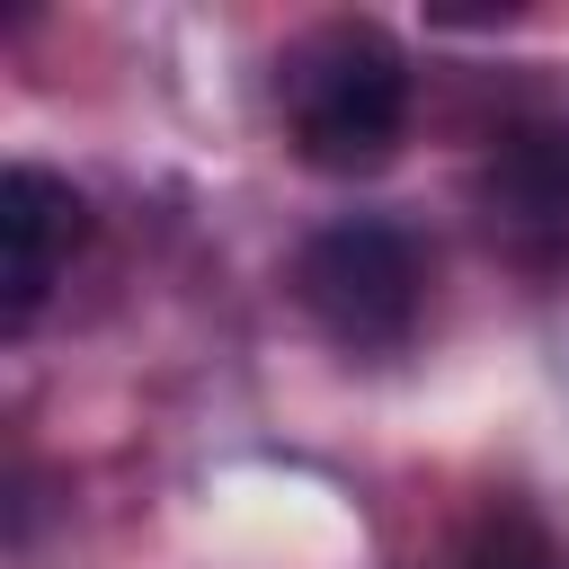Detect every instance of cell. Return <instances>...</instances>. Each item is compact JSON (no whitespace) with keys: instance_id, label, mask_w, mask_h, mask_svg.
Returning a JSON list of instances; mask_svg holds the SVG:
<instances>
[{"instance_id":"cell-4","label":"cell","mask_w":569,"mask_h":569,"mask_svg":"<svg viewBox=\"0 0 569 569\" xmlns=\"http://www.w3.org/2000/svg\"><path fill=\"white\" fill-rule=\"evenodd\" d=\"M80 240H89L80 187L53 178V169H36V160H18V169L0 178V329H9V338L36 329V311H44V293L62 284V267H71Z\"/></svg>"},{"instance_id":"cell-1","label":"cell","mask_w":569,"mask_h":569,"mask_svg":"<svg viewBox=\"0 0 569 569\" xmlns=\"http://www.w3.org/2000/svg\"><path fill=\"white\" fill-rule=\"evenodd\" d=\"M284 116H293V142L311 169L329 178H373L400 133H409V62L382 27L365 18H338L320 36L293 44L284 62Z\"/></svg>"},{"instance_id":"cell-3","label":"cell","mask_w":569,"mask_h":569,"mask_svg":"<svg viewBox=\"0 0 569 569\" xmlns=\"http://www.w3.org/2000/svg\"><path fill=\"white\" fill-rule=\"evenodd\" d=\"M480 231L525 267L569 258V124L560 116L498 133V151L480 160Z\"/></svg>"},{"instance_id":"cell-2","label":"cell","mask_w":569,"mask_h":569,"mask_svg":"<svg viewBox=\"0 0 569 569\" xmlns=\"http://www.w3.org/2000/svg\"><path fill=\"white\" fill-rule=\"evenodd\" d=\"M418 284H427V267H418L409 231L382 222V213L329 222V231H311L302 258H293L302 311H311L338 347H356V356L409 347V329H418Z\"/></svg>"},{"instance_id":"cell-5","label":"cell","mask_w":569,"mask_h":569,"mask_svg":"<svg viewBox=\"0 0 569 569\" xmlns=\"http://www.w3.org/2000/svg\"><path fill=\"white\" fill-rule=\"evenodd\" d=\"M471 569H560V551L525 507H489L471 533Z\"/></svg>"}]
</instances>
